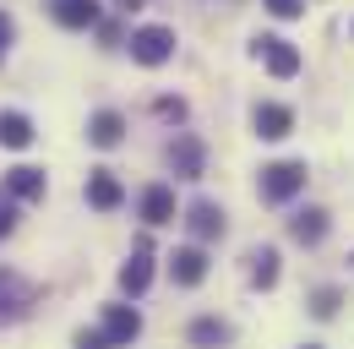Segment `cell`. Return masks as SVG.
Returning <instances> with one entry per match:
<instances>
[{
    "instance_id": "cell-1",
    "label": "cell",
    "mask_w": 354,
    "mask_h": 349,
    "mask_svg": "<svg viewBox=\"0 0 354 349\" xmlns=\"http://www.w3.org/2000/svg\"><path fill=\"white\" fill-rule=\"evenodd\" d=\"M257 191H262V202H295V197L306 191V164H300V159L267 164L262 180H257Z\"/></svg>"
},
{
    "instance_id": "cell-2",
    "label": "cell",
    "mask_w": 354,
    "mask_h": 349,
    "mask_svg": "<svg viewBox=\"0 0 354 349\" xmlns=\"http://www.w3.org/2000/svg\"><path fill=\"white\" fill-rule=\"evenodd\" d=\"M169 55H175V28L147 22V28H136V33H131V60H136V66H164Z\"/></svg>"
},
{
    "instance_id": "cell-3",
    "label": "cell",
    "mask_w": 354,
    "mask_h": 349,
    "mask_svg": "<svg viewBox=\"0 0 354 349\" xmlns=\"http://www.w3.org/2000/svg\"><path fill=\"white\" fill-rule=\"evenodd\" d=\"M251 55L262 60L272 77H295V71H300V49H295L289 39H278V33H262V39L251 44Z\"/></svg>"
},
{
    "instance_id": "cell-4",
    "label": "cell",
    "mask_w": 354,
    "mask_h": 349,
    "mask_svg": "<svg viewBox=\"0 0 354 349\" xmlns=\"http://www.w3.org/2000/svg\"><path fill=\"white\" fill-rule=\"evenodd\" d=\"M104 339H109V349H126L142 333V311L136 305H104V328H98Z\"/></svg>"
},
{
    "instance_id": "cell-5",
    "label": "cell",
    "mask_w": 354,
    "mask_h": 349,
    "mask_svg": "<svg viewBox=\"0 0 354 349\" xmlns=\"http://www.w3.org/2000/svg\"><path fill=\"white\" fill-rule=\"evenodd\" d=\"M49 17H55L60 28H71V33H88V28H98L104 6H98V0H49Z\"/></svg>"
},
{
    "instance_id": "cell-6",
    "label": "cell",
    "mask_w": 354,
    "mask_h": 349,
    "mask_svg": "<svg viewBox=\"0 0 354 349\" xmlns=\"http://www.w3.org/2000/svg\"><path fill=\"white\" fill-rule=\"evenodd\" d=\"M169 278H175L180 289H196V284L207 278V251H202V246H175V257H169Z\"/></svg>"
},
{
    "instance_id": "cell-7",
    "label": "cell",
    "mask_w": 354,
    "mask_h": 349,
    "mask_svg": "<svg viewBox=\"0 0 354 349\" xmlns=\"http://www.w3.org/2000/svg\"><path fill=\"white\" fill-rule=\"evenodd\" d=\"M6 197H17V202H39L49 191V180H44V170H33V164H17V170H6Z\"/></svg>"
},
{
    "instance_id": "cell-8",
    "label": "cell",
    "mask_w": 354,
    "mask_h": 349,
    "mask_svg": "<svg viewBox=\"0 0 354 349\" xmlns=\"http://www.w3.org/2000/svg\"><path fill=\"white\" fill-rule=\"evenodd\" d=\"M126 202V186L115 180V170H93L88 174V208H98V213H115Z\"/></svg>"
},
{
    "instance_id": "cell-9",
    "label": "cell",
    "mask_w": 354,
    "mask_h": 349,
    "mask_svg": "<svg viewBox=\"0 0 354 349\" xmlns=\"http://www.w3.org/2000/svg\"><path fill=\"white\" fill-rule=\"evenodd\" d=\"M257 136H267V142H283L289 131H295V109L289 104H257Z\"/></svg>"
},
{
    "instance_id": "cell-10",
    "label": "cell",
    "mask_w": 354,
    "mask_h": 349,
    "mask_svg": "<svg viewBox=\"0 0 354 349\" xmlns=\"http://www.w3.org/2000/svg\"><path fill=\"white\" fill-rule=\"evenodd\" d=\"M88 142L93 147H120L126 142V115L120 109H98L88 120Z\"/></svg>"
},
{
    "instance_id": "cell-11",
    "label": "cell",
    "mask_w": 354,
    "mask_h": 349,
    "mask_svg": "<svg viewBox=\"0 0 354 349\" xmlns=\"http://www.w3.org/2000/svg\"><path fill=\"white\" fill-rule=\"evenodd\" d=\"M185 229H191L196 240H218L223 235V208L218 202H191V208H185Z\"/></svg>"
},
{
    "instance_id": "cell-12",
    "label": "cell",
    "mask_w": 354,
    "mask_h": 349,
    "mask_svg": "<svg viewBox=\"0 0 354 349\" xmlns=\"http://www.w3.org/2000/svg\"><path fill=\"white\" fill-rule=\"evenodd\" d=\"M147 284H153V251H147V246H136L131 262L120 267V289L136 301V295H147Z\"/></svg>"
},
{
    "instance_id": "cell-13",
    "label": "cell",
    "mask_w": 354,
    "mask_h": 349,
    "mask_svg": "<svg viewBox=\"0 0 354 349\" xmlns=\"http://www.w3.org/2000/svg\"><path fill=\"white\" fill-rule=\"evenodd\" d=\"M169 164H175L180 180H196V174H202V142H196V136H175V142H169Z\"/></svg>"
},
{
    "instance_id": "cell-14",
    "label": "cell",
    "mask_w": 354,
    "mask_h": 349,
    "mask_svg": "<svg viewBox=\"0 0 354 349\" xmlns=\"http://www.w3.org/2000/svg\"><path fill=\"white\" fill-rule=\"evenodd\" d=\"M28 142H33V120H28L22 109H0V147L22 153Z\"/></svg>"
},
{
    "instance_id": "cell-15",
    "label": "cell",
    "mask_w": 354,
    "mask_h": 349,
    "mask_svg": "<svg viewBox=\"0 0 354 349\" xmlns=\"http://www.w3.org/2000/svg\"><path fill=\"white\" fill-rule=\"evenodd\" d=\"M175 218V191L169 186H147L142 191V224H169Z\"/></svg>"
},
{
    "instance_id": "cell-16",
    "label": "cell",
    "mask_w": 354,
    "mask_h": 349,
    "mask_svg": "<svg viewBox=\"0 0 354 349\" xmlns=\"http://www.w3.org/2000/svg\"><path fill=\"white\" fill-rule=\"evenodd\" d=\"M33 305V284H22L17 273H0V316H17Z\"/></svg>"
},
{
    "instance_id": "cell-17",
    "label": "cell",
    "mask_w": 354,
    "mask_h": 349,
    "mask_svg": "<svg viewBox=\"0 0 354 349\" xmlns=\"http://www.w3.org/2000/svg\"><path fill=\"white\" fill-rule=\"evenodd\" d=\"M289 235H295L300 246H316V240L327 235V213H322V208H300V213L289 218Z\"/></svg>"
},
{
    "instance_id": "cell-18",
    "label": "cell",
    "mask_w": 354,
    "mask_h": 349,
    "mask_svg": "<svg viewBox=\"0 0 354 349\" xmlns=\"http://www.w3.org/2000/svg\"><path fill=\"white\" fill-rule=\"evenodd\" d=\"M191 344H202V349L229 344V322H218V316H196V322H191Z\"/></svg>"
},
{
    "instance_id": "cell-19",
    "label": "cell",
    "mask_w": 354,
    "mask_h": 349,
    "mask_svg": "<svg viewBox=\"0 0 354 349\" xmlns=\"http://www.w3.org/2000/svg\"><path fill=\"white\" fill-rule=\"evenodd\" d=\"M251 284H257V289H272V284H278V251H272V246L251 251Z\"/></svg>"
},
{
    "instance_id": "cell-20",
    "label": "cell",
    "mask_w": 354,
    "mask_h": 349,
    "mask_svg": "<svg viewBox=\"0 0 354 349\" xmlns=\"http://www.w3.org/2000/svg\"><path fill=\"white\" fill-rule=\"evenodd\" d=\"M262 6H267V11H272V17H283V22L306 11V0H262Z\"/></svg>"
},
{
    "instance_id": "cell-21",
    "label": "cell",
    "mask_w": 354,
    "mask_h": 349,
    "mask_svg": "<svg viewBox=\"0 0 354 349\" xmlns=\"http://www.w3.org/2000/svg\"><path fill=\"white\" fill-rule=\"evenodd\" d=\"M310 311H316V316L327 322V316L338 311V289H322V295H316V305H310Z\"/></svg>"
},
{
    "instance_id": "cell-22",
    "label": "cell",
    "mask_w": 354,
    "mask_h": 349,
    "mask_svg": "<svg viewBox=\"0 0 354 349\" xmlns=\"http://www.w3.org/2000/svg\"><path fill=\"white\" fill-rule=\"evenodd\" d=\"M71 349H109V339H104V333H88V328H82V333L71 339Z\"/></svg>"
},
{
    "instance_id": "cell-23",
    "label": "cell",
    "mask_w": 354,
    "mask_h": 349,
    "mask_svg": "<svg viewBox=\"0 0 354 349\" xmlns=\"http://www.w3.org/2000/svg\"><path fill=\"white\" fill-rule=\"evenodd\" d=\"M11 39H17V22L0 11V60H6V49H11Z\"/></svg>"
},
{
    "instance_id": "cell-24",
    "label": "cell",
    "mask_w": 354,
    "mask_h": 349,
    "mask_svg": "<svg viewBox=\"0 0 354 349\" xmlns=\"http://www.w3.org/2000/svg\"><path fill=\"white\" fill-rule=\"evenodd\" d=\"M158 115H164V120H180V115H185V104H180V98H158Z\"/></svg>"
},
{
    "instance_id": "cell-25",
    "label": "cell",
    "mask_w": 354,
    "mask_h": 349,
    "mask_svg": "<svg viewBox=\"0 0 354 349\" xmlns=\"http://www.w3.org/2000/svg\"><path fill=\"white\" fill-rule=\"evenodd\" d=\"M11 229H17V208H11V202H0V235H11Z\"/></svg>"
},
{
    "instance_id": "cell-26",
    "label": "cell",
    "mask_w": 354,
    "mask_h": 349,
    "mask_svg": "<svg viewBox=\"0 0 354 349\" xmlns=\"http://www.w3.org/2000/svg\"><path fill=\"white\" fill-rule=\"evenodd\" d=\"M115 6H120V11H142L147 0H115Z\"/></svg>"
},
{
    "instance_id": "cell-27",
    "label": "cell",
    "mask_w": 354,
    "mask_h": 349,
    "mask_svg": "<svg viewBox=\"0 0 354 349\" xmlns=\"http://www.w3.org/2000/svg\"><path fill=\"white\" fill-rule=\"evenodd\" d=\"M306 349H316V344H306Z\"/></svg>"
}]
</instances>
